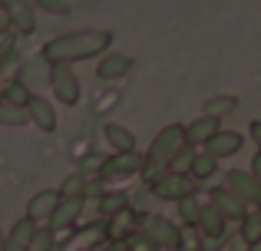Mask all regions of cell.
Returning <instances> with one entry per match:
<instances>
[{"instance_id": "36", "label": "cell", "mask_w": 261, "mask_h": 251, "mask_svg": "<svg viewBox=\"0 0 261 251\" xmlns=\"http://www.w3.org/2000/svg\"><path fill=\"white\" fill-rule=\"evenodd\" d=\"M251 175H255V182H258V188H261V152H255V159H251V169H248Z\"/></svg>"}, {"instance_id": "42", "label": "cell", "mask_w": 261, "mask_h": 251, "mask_svg": "<svg viewBox=\"0 0 261 251\" xmlns=\"http://www.w3.org/2000/svg\"><path fill=\"white\" fill-rule=\"evenodd\" d=\"M258 212H261V205H258Z\"/></svg>"}, {"instance_id": "3", "label": "cell", "mask_w": 261, "mask_h": 251, "mask_svg": "<svg viewBox=\"0 0 261 251\" xmlns=\"http://www.w3.org/2000/svg\"><path fill=\"white\" fill-rule=\"evenodd\" d=\"M139 232L149 235L162 251H175L178 238H182V228L166 215H139Z\"/></svg>"}, {"instance_id": "1", "label": "cell", "mask_w": 261, "mask_h": 251, "mask_svg": "<svg viewBox=\"0 0 261 251\" xmlns=\"http://www.w3.org/2000/svg\"><path fill=\"white\" fill-rule=\"evenodd\" d=\"M113 43V30H99V26H83V30H70L60 37L46 40L40 57L46 63H80V60H96L109 50Z\"/></svg>"}, {"instance_id": "18", "label": "cell", "mask_w": 261, "mask_h": 251, "mask_svg": "<svg viewBox=\"0 0 261 251\" xmlns=\"http://www.w3.org/2000/svg\"><path fill=\"white\" fill-rule=\"evenodd\" d=\"M33 235H37V221L20 218L17 225L7 232V251H27V245H30Z\"/></svg>"}, {"instance_id": "37", "label": "cell", "mask_w": 261, "mask_h": 251, "mask_svg": "<svg viewBox=\"0 0 261 251\" xmlns=\"http://www.w3.org/2000/svg\"><path fill=\"white\" fill-rule=\"evenodd\" d=\"M7 30H10V17H7V10L0 7V37H4Z\"/></svg>"}, {"instance_id": "26", "label": "cell", "mask_w": 261, "mask_h": 251, "mask_svg": "<svg viewBox=\"0 0 261 251\" xmlns=\"http://www.w3.org/2000/svg\"><path fill=\"white\" fill-rule=\"evenodd\" d=\"M63 199H83V192H86V175L83 172H73V175H66L63 179V185L57 188Z\"/></svg>"}, {"instance_id": "16", "label": "cell", "mask_w": 261, "mask_h": 251, "mask_svg": "<svg viewBox=\"0 0 261 251\" xmlns=\"http://www.w3.org/2000/svg\"><path fill=\"white\" fill-rule=\"evenodd\" d=\"M83 202L86 199H63L60 195V205H57V212H53V228L57 232H66V228H73L76 225V218L83 215Z\"/></svg>"}, {"instance_id": "7", "label": "cell", "mask_w": 261, "mask_h": 251, "mask_svg": "<svg viewBox=\"0 0 261 251\" xmlns=\"http://www.w3.org/2000/svg\"><path fill=\"white\" fill-rule=\"evenodd\" d=\"M208 202H212V205H215V208H218V212H222L228 221H242L245 215H248V208H251L248 202L238 199V195L231 192L228 185H215V188L208 192Z\"/></svg>"}, {"instance_id": "29", "label": "cell", "mask_w": 261, "mask_h": 251, "mask_svg": "<svg viewBox=\"0 0 261 251\" xmlns=\"http://www.w3.org/2000/svg\"><path fill=\"white\" fill-rule=\"evenodd\" d=\"M27 251H53V232L50 228H37V235L30 238Z\"/></svg>"}, {"instance_id": "9", "label": "cell", "mask_w": 261, "mask_h": 251, "mask_svg": "<svg viewBox=\"0 0 261 251\" xmlns=\"http://www.w3.org/2000/svg\"><path fill=\"white\" fill-rule=\"evenodd\" d=\"M242 146H245L242 132H235V129H218V132L212 135L202 149H205V152H212L218 162H222V159H228V155H238V152H242Z\"/></svg>"}, {"instance_id": "24", "label": "cell", "mask_w": 261, "mask_h": 251, "mask_svg": "<svg viewBox=\"0 0 261 251\" xmlns=\"http://www.w3.org/2000/svg\"><path fill=\"white\" fill-rule=\"evenodd\" d=\"M238 99L228 96V93H222V96H212L208 103H205V116H215V119H225L228 113H235Z\"/></svg>"}, {"instance_id": "39", "label": "cell", "mask_w": 261, "mask_h": 251, "mask_svg": "<svg viewBox=\"0 0 261 251\" xmlns=\"http://www.w3.org/2000/svg\"><path fill=\"white\" fill-rule=\"evenodd\" d=\"M248 251H261V241H255V245H248Z\"/></svg>"}, {"instance_id": "32", "label": "cell", "mask_w": 261, "mask_h": 251, "mask_svg": "<svg viewBox=\"0 0 261 251\" xmlns=\"http://www.w3.org/2000/svg\"><path fill=\"white\" fill-rule=\"evenodd\" d=\"M102 192H106V188H102V179H99V175H96V179H86V192H83V199H99Z\"/></svg>"}, {"instance_id": "40", "label": "cell", "mask_w": 261, "mask_h": 251, "mask_svg": "<svg viewBox=\"0 0 261 251\" xmlns=\"http://www.w3.org/2000/svg\"><path fill=\"white\" fill-rule=\"evenodd\" d=\"M0 99H4V76H0Z\"/></svg>"}, {"instance_id": "35", "label": "cell", "mask_w": 261, "mask_h": 251, "mask_svg": "<svg viewBox=\"0 0 261 251\" xmlns=\"http://www.w3.org/2000/svg\"><path fill=\"white\" fill-rule=\"evenodd\" d=\"M99 251H129V245H126V241H113V238H106V241L99 245Z\"/></svg>"}, {"instance_id": "5", "label": "cell", "mask_w": 261, "mask_h": 251, "mask_svg": "<svg viewBox=\"0 0 261 251\" xmlns=\"http://www.w3.org/2000/svg\"><path fill=\"white\" fill-rule=\"evenodd\" d=\"M195 185H198V182L192 179V175H185V172H166V175H159L155 182H149L152 195H155V199H162V202L185 199V195L195 192Z\"/></svg>"}, {"instance_id": "22", "label": "cell", "mask_w": 261, "mask_h": 251, "mask_svg": "<svg viewBox=\"0 0 261 251\" xmlns=\"http://www.w3.org/2000/svg\"><path fill=\"white\" fill-rule=\"evenodd\" d=\"M238 238H242L245 245H255V241H261V212H258V208H255V212L248 208V215H245L242 225H238Z\"/></svg>"}, {"instance_id": "33", "label": "cell", "mask_w": 261, "mask_h": 251, "mask_svg": "<svg viewBox=\"0 0 261 251\" xmlns=\"http://www.w3.org/2000/svg\"><path fill=\"white\" fill-rule=\"evenodd\" d=\"M248 135H251V142H255V152H261V119H251Z\"/></svg>"}, {"instance_id": "13", "label": "cell", "mask_w": 261, "mask_h": 251, "mask_svg": "<svg viewBox=\"0 0 261 251\" xmlns=\"http://www.w3.org/2000/svg\"><path fill=\"white\" fill-rule=\"evenodd\" d=\"M4 10L10 17V26H17L20 33L37 30V10H33L30 0H4Z\"/></svg>"}, {"instance_id": "2", "label": "cell", "mask_w": 261, "mask_h": 251, "mask_svg": "<svg viewBox=\"0 0 261 251\" xmlns=\"http://www.w3.org/2000/svg\"><path fill=\"white\" fill-rule=\"evenodd\" d=\"M189 146V139H185V126H166V129H159L155 132V139H152V146H149V152L142 155V179L146 182H155L159 175H166L169 169H172V159L182 149Z\"/></svg>"}, {"instance_id": "6", "label": "cell", "mask_w": 261, "mask_h": 251, "mask_svg": "<svg viewBox=\"0 0 261 251\" xmlns=\"http://www.w3.org/2000/svg\"><path fill=\"white\" fill-rule=\"evenodd\" d=\"M142 172V155L136 149L129 152H113L102 159V169H99V179L109 182V179H129V175Z\"/></svg>"}, {"instance_id": "12", "label": "cell", "mask_w": 261, "mask_h": 251, "mask_svg": "<svg viewBox=\"0 0 261 251\" xmlns=\"http://www.w3.org/2000/svg\"><path fill=\"white\" fill-rule=\"evenodd\" d=\"M60 205V192L57 188H40L30 202H27V218L30 221H50L53 212Z\"/></svg>"}, {"instance_id": "31", "label": "cell", "mask_w": 261, "mask_h": 251, "mask_svg": "<svg viewBox=\"0 0 261 251\" xmlns=\"http://www.w3.org/2000/svg\"><path fill=\"white\" fill-rule=\"evenodd\" d=\"M102 159H106V155H86V159L80 162V172H83L86 179H96L99 169H102Z\"/></svg>"}, {"instance_id": "21", "label": "cell", "mask_w": 261, "mask_h": 251, "mask_svg": "<svg viewBox=\"0 0 261 251\" xmlns=\"http://www.w3.org/2000/svg\"><path fill=\"white\" fill-rule=\"evenodd\" d=\"M175 205H178V221H182V225H198V215H202V205H205V202L198 199L195 192L185 195V199H178Z\"/></svg>"}, {"instance_id": "11", "label": "cell", "mask_w": 261, "mask_h": 251, "mask_svg": "<svg viewBox=\"0 0 261 251\" xmlns=\"http://www.w3.org/2000/svg\"><path fill=\"white\" fill-rule=\"evenodd\" d=\"M195 228L202 232V238H208V241H222V238H225V232H228V218H225V215L218 212L212 202H205Z\"/></svg>"}, {"instance_id": "23", "label": "cell", "mask_w": 261, "mask_h": 251, "mask_svg": "<svg viewBox=\"0 0 261 251\" xmlns=\"http://www.w3.org/2000/svg\"><path fill=\"white\" fill-rule=\"evenodd\" d=\"M122 208H129V195H122V192H102L99 195V215L102 218H113Z\"/></svg>"}, {"instance_id": "25", "label": "cell", "mask_w": 261, "mask_h": 251, "mask_svg": "<svg viewBox=\"0 0 261 251\" xmlns=\"http://www.w3.org/2000/svg\"><path fill=\"white\" fill-rule=\"evenodd\" d=\"M23 123H30V119H27V106L0 99V126H23Z\"/></svg>"}, {"instance_id": "8", "label": "cell", "mask_w": 261, "mask_h": 251, "mask_svg": "<svg viewBox=\"0 0 261 251\" xmlns=\"http://www.w3.org/2000/svg\"><path fill=\"white\" fill-rule=\"evenodd\" d=\"M225 185H228L238 199H245L248 205H255V208L261 205V188H258V182H255L251 172H245V169H228V172H225Z\"/></svg>"}, {"instance_id": "14", "label": "cell", "mask_w": 261, "mask_h": 251, "mask_svg": "<svg viewBox=\"0 0 261 251\" xmlns=\"http://www.w3.org/2000/svg\"><path fill=\"white\" fill-rule=\"evenodd\" d=\"M136 66V60L129 57V53H102L99 57V66H96V76L99 79H122L129 70Z\"/></svg>"}, {"instance_id": "38", "label": "cell", "mask_w": 261, "mask_h": 251, "mask_svg": "<svg viewBox=\"0 0 261 251\" xmlns=\"http://www.w3.org/2000/svg\"><path fill=\"white\" fill-rule=\"evenodd\" d=\"M0 251H7V235L0 232Z\"/></svg>"}, {"instance_id": "17", "label": "cell", "mask_w": 261, "mask_h": 251, "mask_svg": "<svg viewBox=\"0 0 261 251\" xmlns=\"http://www.w3.org/2000/svg\"><path fill=\"white\" fill-rule=\"evenodd\" d=\"M109 238L113 241H126V238H133L136 232H139V215L133 212V208H122L119 215H113L109 218Z\"/></svg>"}, {"instance_id": "41", "label": "cell", "mask_w": 261, "mask_h": 251, "mask_svg": "<svg viewBox=\"0 0 261 251\" xmlns=\"http://www.w3.org/2000/svg\"><path fill=\"white\" fill-rule=\"evenodd\" d=\"M0 7H4V0H0Z\"/></svg>"}, {"instance_id": "19", "label": "cell", "mask_w": 261, "mask_h": 251, "mask_svg": "<svg viewBox=\"0 0 261 251\" xmlns=\"http://www.w3.org/2000/svg\"><path fill=\"white\" fill-rule=\"evenodd\" d=\"M215 172H218V159H215L212 152H205V149H202V152H195V155H192L189 175H192L195 182H208Z\"/></svg>"}, {"instance_id": "10", "label": "cell", "mask_w": 261, "mask_h": 251, "mask_svg": "<svg viewBox=\"0 0 261 251\" xmlns=\"http://www.w3.org/2000/svg\"><path fill=\"white\" fill-rule=\"evenodd\" d=\"M27 119L40 129V132H57V109L46 96H30L27 99Z\"/></svg>"}, {"instance_id": "20", "label": "cell", "mask_w": 261, "mask_h": 251, "mask_svg": "<svg viewBox=\"0 0 261 251\" xmlns=\"http://www.w3.org/2000/svg\"><path fill=\"white\" fill-rule=\"evenodd\" d=\"M102 135H106V142L113 146V152H129V149H136V135L119 123H106Z\"/></svg>"}, {"instance_id": "15", "label": "cell", "mask_w": 261, "mask_h": 251, "mask_svg": "<svg viewBox=\"0 0 261 251\" xmlns=\"http://www.w3.org/2000/svg\"><path fill=\"white\" fill-rule=\"evenodd\" d=\"M222 129V119H215V116H198V119H192L189 126H185V139H189V146H205V142L212 139V135Z\"/></svg>"}, {"instance_id": "28", "label": "cell", "mask_w": 261, "mask_h": 251, "mask_svg": "<svg viewBox=\"0 0 261 251\" xmlns=\"http://www.w3.org/2000/svg\"><path fill=\"white\" fill-rule=\"evenodd\" d=\"M33 93L27 90L20 79H10V83H4V99L7 103H17V106H27V99H30Z\"/></svg>"}, {"instance_id": "30", "label": "cell", "mask_w": 261, "mask_h": 251, "mask_svg": "<svg viewBox=\"0 0 261 251\" xmlns=\"http://www.w3.org/2000/svg\"><path fill=\"white\" fill-rule=\"evenodd\" d=\"M126 245H129V251H162L149 235H142V232H136L133 238H126Z\"/></svg>"}, {"instance_id": "4", "label": "cell", "mask_w": 261, "mask_h": 251, "mask_svg": "<svg viewBox=\"0 0 261 251\" xmlns=\"http://www.w3.org/2000/svg\"><path fill=\"white\" fill-rule=\"evenodd\" d=\"M50 90L57 93V99H60L63 106H76L80 96H83L80 76L73 73L70 63H50Z\"/></svg>"}, {"instance_id": "27", "label": "cell", "mask_w": 261, "mask_h": 251, "mask_svg": "<svg viewBox=\"0 0 261 251\" xmlns=\"http://www.w3.org/2000/svg\"><path fill=\"white\" fill-rule=\"evenodd\" d=\"M202 241H205V238H202V232H198L195 225H185L175 251H205V248H202Z\"/></svg>"}, {"instance_id": "34", "label": "cell", "mask_w": 261, "mask_h": 251, "mask_svg": "<svg viewBox=\"0 0 261 251\" xmlns=\"http://www.w3.org/2000/svg\"><path fill=\"white\" fill-rule=\"evenodd\" d=\"M40 7H46V10H57V13H66L70 7H66V0H37Z\"/></svg>"}]
</instances>
